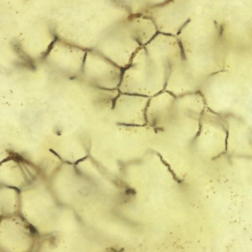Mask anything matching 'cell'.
Listing matches in <instances>:
<instances>
[{
  "label": "cell",
  "mask_w": 252,
  "mask_h": 252,
  "mask_svg": "<svg viewBox=\"0 0 252 252\" xmlns=\"http://www.w3.org/2000/svg\"><path fill=\"white\" fill-rule=\"evenodd\" d=\"M182 57L177 37L158 33L123 70L119 92L149 98L163 92L172 66Z\"/></svg>",
  "instance_id": "1"
},
{
  "label": "cell",
  "mask_w": 252,
  "mask_h": 252,
  "mask_svg": "<svg viewBox=\"0 0 252 252\" xmlns=\"http://www.w3.org/2000/svg\"><path fill=\"white\" fill-rule=\"evenodd\" d=\"M196 1L159 0L145 16L155 24L158 32L177 37L198 11Z\"/></svg>",
  "instance_id": "2"
},
{
  "label": "cell",
  "mask_w": 252,
  "mask_h": 252,
  "mask_svg": "<svg viewBox=\"0 0 252 252\" xmlns=\"http://www.w3.org/2000/svg\"><path fill=\"white\" fill-rule=\"evenodd\" d=\"M126 19L111 29L110 54L108 56L110 61L123 70L129 65L134 54L142 47L129 30Z\"/></svg>",
  "instance_id": "3"
},
{
  "label": "cell",
  "mask_w": 252,
  "mask_h": 252,
  "mask_svg": "<svg viewBox=\"0 0 252 252\" xmlns=\"http://www.w3.org/2000/svg\"><path fill=\"white\" fill-rule=\"evenodd\" d=\"M199 87L182 57L172 66L164 91L178 97L198 92Z\"/></svg>",
  "instance_id": "4"
},
{
  "label": "cell",
  "mask_w": 252,
  "mask_h": 252,
  "mask_svg": "<svg viewBox=\"0 0 252 252\" xmlns=\"http://www.w3.org/2000/svg\"><path fill=\"white\" fill-rule=\"evenodd\" d=\"M126 22L130 32L141 46L148 44L158 33L155 24L147 16L130 15Z\"/></svg>",
  "instance_id": "5"
},
{
  "label": "cell",
  "mask_w": 252,
  "mask_h": 252,
  "mask_svg": "<svg viewBox=\"0 0 252 252\" xmlns=\"http://www.w3.org/2000/svg\"><path fill=\"white\" fill-rule=\"evenodd\" d=\"M121 1L130 15L145 16L148 10L157 4L159 0H122Z\"/></svg>",
  "instance_id": "6"
}]
</instances>
